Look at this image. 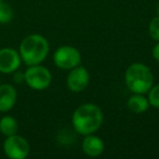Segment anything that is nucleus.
Wrapping results in <instances>:
<instances>
[{"label":"nucleus","mask_w":159,"mask_h":159,"mask_svg":"<svg viewBox=\"0 0 159 159\" xmlns=\"http://www.w3.org/2000/svg\"><path fill=\"white\" fill-rule=\"evenodd\" d=\"M102 119V112L97 105L84 104L75 109L72 116V124L79 134L89 135L100 128Z\"/></svg>","instance_id":"nucleus-1"},{"label":"nucleus","mask_w":159,"mask_h":159,"mask_svg":"<svg viewBox=\"0 0 159 159\" xmlns=\"http://www.w3.org/2000/svg\"><path fill=\"white\" fill-rule=\"evenodd\" d=\"M48 51V42L39 34L26 36L20 45L21 58L27 66L39 64L47 57Z\"/></svg>","instance_id":"nucleus-2"},{"label":"nucleus","mask_w":159,"mask_h":159,"mask_svg":"<svg viewBox=\"0 0 159 159\" xmlns=\"http://www.w3.org/2000/svg\"><path fill=\"white\" fill-rule=\"evenodd\" d=\"M154 76L147 66L143 63H133L125 72V84L135 94L148 93L152 86Z\"/></svg>","instance_id":"nucleus-3"},{"label":"nucleus","mask_w":159,"mask_h":159,"mask_svg":"<svg viewBox=\"0 0 159 159\" xmlns=\"http://www.w3.org/2000/svg\"><path fill=\"white\" fill-rule=\"evenodd\" d=\"M24 75L26 84L36 91L47 89L51 83V74L49 70L39 64L30 66Z\"/></svg>","instance_id":"nucleus-4"},{"label":"nucleus","mask_w":159,"mask_h":159,"mask_svg":"<svg viewBox=\"0 0 159 159\" xmlns=\"http://www.w3.org/2000/svg\"><path fill=\"white\" fill-rule=\"evenodd\" d=\"M53 62L60 69L71 70L81 63V53L76 48L71 46H62L56 50Z\"/></svg>","instance_id":"nucleus-5"},{"label":"nucleus","mask_w":159,"mask_h":159,"mask_svg":"<svg viewBox=\"0 0 159 159\" xmlns=\"http://www.w3.org/2000/svg\"><path fill=\"white\" fill-rule=\"evenodd\" d=\"M3 150L11 159H24L30 154V145L24 137L14 134L7 136L3 143Z\"/></svg>","instance_id":"nucleus-6"},{"label":"nucleus","mask_w":159,"mask_h":159,"mask_svg":"<svg viewBox=\"0 0 159 159\" xmlns=\"http://www.w3.org/2000/svg\"><path fill=\"white\" fill-rule=\"evenodd\" d=\"M68 87L73 93H80L84 91L89 83V73L84 66H75L71 69L66 79Z\"/></svg>","instance_id":"nucleus-7"},{"label":"nucleus","mask_w":159,"mask_h":159,"mask_svg":"<svg viewBox=\"0 0 159 159\" xmlns=\"http://www.w3.org/2000/svg\"><path fill=\"white\" fill-rule=\"evenodd\" d=\"M20 55L14 49H0V72L12 73L20 66Z\"/></svg>","instance_id":"nucleus-8"},{"label":"nucleus","mask_w":159,"mask_h":159,"mask_svg":"<svg viewBox=\"0 0 159 159\" xmlns=\"http://www.w3.org/2000/svg\"><path fill=\"white\" fill-rule=\"evenodd\" d=\"M16 102V91L12 85H0V112H7Z\"/></svg>","instance_id":"nucleus-9"},{"label":"nucleus","mask_w":159,"mask_h":159,"mask_svg":"<svg viewBox=\"0 0 159 159\" xmlns=\"http://www.w3.org/2000/svg\"><path fill=\"white\" fill-rule=\"evenodd\" d=\"M85 139L82 143V149L87 156L89 157H98L104 152V142L100 137L96 135H85Z\"/></svg>","instance_id":"nucleus-10"},{"label":"nucleus","mask_w":159,"mask_h":159,"mask_svg":"<svg viewBox=\"0 0 159 159\" xmlns=\"http://www.w3.org/2000/svg\"><path fill=\"white\" fill-rule=\"evenodd\" d=\"M149 106V102L147 98L144 97L143 94H135L128 100V108L134 113L145 112Z\"/></svg>","instance_id":"nucleus-11"},{"label":"nucleus","mask_w":159,"mask_h":159,"mask_svg":"<svg viewBox=\"0 0 159 159\" xmlns=\"http://www.w3.org/2000/svg\"><path fill=\"white\" fill-rule=\"evenodd\" d=\"M18 130V122L14 118L10 117V116H6V117L1 118V120H0V132L3 135L11 136V135L16 134Z\"/></svg>","instance_id":"nucleus-12"},{"label":"nucleus","mask_w":159,"mask_h":159,"mask_svg":"<svg viewBox=\"0 0 159 159\" xmlns=\"http://www.w3.org/2000/svg\"><path fill=\"white\" fill-rule=\"evenodd\" d=\"M12 16H13V11L11 7L8 3L0 1V23L2 24L9 23L12 20Z\"/></svg>","instance_id":"nucleus-13"},{"label":"nucleus","mask_w":159,"mask_h":159,"mask_svg":"<svg viewBox=\"0 0 159 159\" xmlns=\"http://www.w3.org/2000/svg\"><path fill=\"white\" fill-rule=\"evenodd\" d=\"M148 102L149 105L155 108H159V85L152 87L148 91Z\"/></svg>","instance_id":"nucleus-14"},{"label":"nucleus","mask_w":159,"mask_h":159,"mask_svg":"<svg viewBox=\"0 0 159 159\" xmlns=\"http://www.w3.org/2000/svg\"><path fill=\"white\" fill-rule=\"evenodd\" d=\"M148 31H149L150 37L152 39L157 40V42H159V16L150 21Z\"/></svg>","instance_id":"nucleus-15"},{"label":"nucleus","mask_w":159,"mask_h":159,"mask_svg":"<svg viewBox=\"0 0 159 159\" xmlns=\"http://www.w3.org/2000/svg\"><path fill=\"white\" fill-rule=\"evenodd\" d=\"M152 57L156 61L159 62V42L155 45V47L152 48Z\"/></svg>","instance_id":"nucleus-16"},{"label":"nucleus","mask_w":159,"mask_h":159,"mask_svg":"<svg viewBox=\"0 0 159 159\" xmlns=\"http://www.w3.org/2000/svg\"><path fill=\"white\" fill-rule=\"evenodd\" d=\"M14 80H16V82L22 83L23 81H25V75L24 74H21V73H16V76H14Z\"/></svg>","instance_id":"nucleus-17"},{"label":"nucleus","mask_w":159,"mask_h":159,"mask_svg":"<svg viewBox=\"0 0 159 159\" xmlns=\"http://www.w3.org/2000/svg\"><path fill=\"white\" fill-rule=\"evenodd\" d=\"M157 13H158V16H159V3H158V6H157Z\"/></svg>","instance_id":"nucleus-18"},{"label":"nucleus","mask_w":159,"mask_h":159,"mask_svg":"<svg viewBox=\"0 0 159 159\" xmlns=\"http://www.w3.org/2000/svg\"><path fill=\"white\" fill-rule=\"evenodd\" d=\"M0 1H2V0H0Z\"/></svg>","instance_id":"nucleus-19"}]
</instances>
